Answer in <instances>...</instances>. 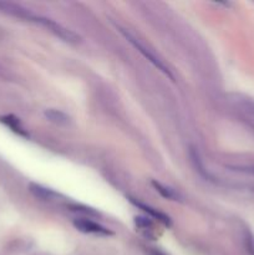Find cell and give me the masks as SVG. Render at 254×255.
Returning a JSON list of instances; mask_svg holds the SVG:
<instances>
[{"label":"cell","instance_id":"ba28073f","mask_svg":"<svg viewBox=\"0 0 254 255\" xmlns=\"http://www.w3.org/2000/svg\"><path fill=\"white\" fill-rule=\"evenodd\" d=\"M1 122H4V124H6L7 126L10 127V128L14 129V131L17 132V133L25 134L24 129H22L21 125H20V121L16 119V117H14V116H5V117H1Z\"/></svg>","mask_w":254,"mask_h":255},{"label":"cell","instance_id":"8992f818","mask_svg":"<svg viewBox=\"0 0 254 255\" xmlns=\"http://www.w3.org/2000/svg\"><path fill=\"white\" fill-rule=\"evenodd\" d=\"M129 201L132 202V203L134 204V206L136 207H138V208H141L142 211H144L146 212V213H148V214H151L152 217H154V218H157V219H159V221L162 222V223L163 224H166V226H171V221H169V218L167 216H164L163 213H161V212H158V211H154L153 208H151V207H148V206H146V204H142V203H139V202H137V201H134L133 198H131L129 199Z\"/></svg>","mask_w":254,"mask_h":255},{"label":"cell","instance_id":"52a82bcc","mask_svg":"<svg viewBox=\"0 0 254 255\" xmlns=\"http://www.w3.org/2000/svg\"><path fill=\"white\" fill-rule=\"evenodd\" d=\"M152 186H153L154 188H156V191L158 192V193L161 194V196L163 197V198L171 199V201H179V199H178V194H177L176 192L173 191V189L168 188V187L163 186V184L158 183V182H156V181L152 182Z\"/></svg>","mask_w":254,"mask_h":255},{"label":"cell","instance_id":"7a4b0ae2","mask_svg":"<svg viewBox=\"0 0 254 255\" xmlns=\"http://www.w3.org/2000/svg\"><path fill=\"white\" fill-rule=\"evenodd\" d=\"M75 228L77 229L81 233L86 234H96V236H112V232H110L109 229H106L105 227L100 226V224L95 223V222L90 221V219H76L74 222Z\"/></svg>","mask_w":254,"mask_h":255},{"label":"cell","instance_id":"5b68a950","mask_svg":"<svg viewBox=\"0 0 254 255\" xmlns=\"http://www.w3.org/2000/svg\"><path fill=\"white\" fill-rule=\"evenodd\" d=\"M29 191L34 194L36 198L42 199V201H51L56 197V193L52 192L51 189L49 188H44V187L39 186V184H35V183H30L29 186Z\"/></svg>","mask_w":254,"mask_h":255},{"label":"cell","instance_id":"277c9868","mask_svg":"<svg viewBox=\"0 0 254 255\" xmlns=\"http://www.w3.org/2000/svg\"><path fill=\"white\" fill-rule=\"evenodd\" d=\"M44 116L49 120L50 122L55 125H60V126H64V125L69 124L70 119L66 114L59 111V110L49 109L44 112Z\"/></svg>","mask_w":254,"mask_h":255},{"label":"cell","instance_id":"3957f363","mask_svg":"<svg viewBox=\"0 0 254 255\" xmlns=\"http://www.w3.org/2000/svg\"><path fill=\"white\" fill-rule=\"evenodd\" d=\"M0 11L5 12V14L12 15L15 17H20V19H25L27 21H34L36 15L30 12L29 10L22 7L21 5L14 4V2L7 1H0Z\"/></svg>","mask_w":254,"mask_h":255},{"label":"cell","instance_id":"6da1fadb","mask_svg":"<svg viewBox=\"0 0 254 255\" xmlns=\"http://www.w3.org/2000/svg\"><path fill=\"white\" fill-rule=\"evenodd\" d=\"M119 29H120V32H121V34L124 35V36H125V39H126L127 41H128L129 44H131L132 46H133L134 49L137 50V51H138V52H141V54L143 55V57H146V59L148 60V61L151 62V64L153 65L154 67H157V69H158L159 71H162V72H163L164 75H166V76H168L169 79H171V80H173V75H172L171 72H169L168 67H167L166 65H164L163 62H162L161 60L158 59V57H156V56H154V55L152 54V52L149 51L148 49H146V47H144L143 45H142L141 42H139V41H137V39H136V37H133V36H132V35L129 34V32H127L126 30H125V29H122V27H119Z\"/></svg>","mask_w":254,"mask_h":255}]
</instances>
